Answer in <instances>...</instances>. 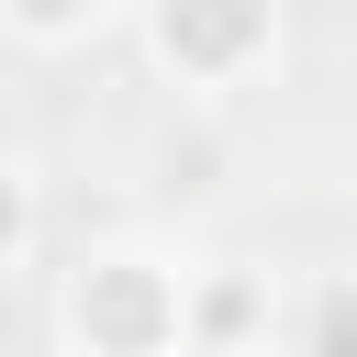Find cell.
I'll return each mask as SVG.
<instances>
[{"instance_id": "obj_1", "label": "cell", "mask_w": 357, "mask_h": 357, "mask_svg": "<svg viewBox=\"0 0 357 357\" xmlns=\"http://www.w3.org/2000/svg\"><path fill=\"white\" fill-rule=\"evenodd\" d=\"M78 324H89V346H112V357H156V346H167V324H178V301H167V279H156V268H89Z\"/></svg>"}, {"instance_id": "obj_2", "label": "cell", "mask_w": 357, "mask_h": 357, "mask_svg": "<svg viewBox=\"0 0 357 357\" xmlns=\"http://www.w3.org/2000/svg\"><path fill=\"white\" fill-rule=\"evenodd\" d=\"M156 33L178 67H245L268 33V0H156Z\"/></svg>"}, {"instance_id": "obj_3", "label": "cell", "mask_w": 357, "mask_h": 357, "mask_svg": "<svg viewBox=\"0 0 357 357\" xmlns=\"http://www.w3.org/2000/svg\"><path fill=\"white\" fill-rule=\"evenodd\" d=\"M312 357H357V290H335V301H324V324H312Z\"/></svg>"}, {"instance_id": "obj_5", "label": "cell", "mask_w": 357, "mask_h": 357, "mask_svg": "<svg viewBox=\"0 0 357 357\" xmlns=\"http://www.w3.org/2000/svg\"><path fill=\"white\" fill-rule=\"evenodd\" d=\"M11 245H22V190L0 178V257H11Z\"/></svg>"}, {"instance_id": "obj_4", "label": "cell", "mask_w": 357, "mask_h": 357, "mask_svg": "<svg viewBox=\"0 0 357 357\" xmlns=\"http://www.w3.org/2000/svg\"><path fill=\"white\" fill-rule=\"evenodd\" d=\"M11 11H22V22H45V33H67V22H89L100 0H11Z\"/></svg>"}]
</instances>
